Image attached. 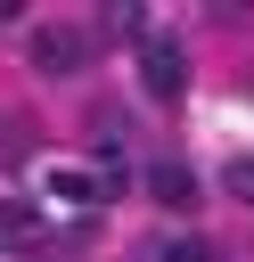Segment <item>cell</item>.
Here are the masks:
<instances>
[{
	"label": "cell",
	"mask_w": 254,
	"mask_h": 262,
	"mask_svg": "<svg viewBox=\"0 0 254 262\" xmlns=\"http://www.w3.org/2000/svg\"><path fill=\"white\" fill-rule=\"evenodd\" d=\"M139 90L164 98V106L188 90V49H180L172 33H139Z\"/></svg>",
	"instance_id": "6da1fadb"
},
{
	"label": "cell",
	"mask_w": 254,
	"mask_h": 262,
	"mask_svg": "<svg viewBox=\"0 0 254 262\" xmlns=\"http://www.w3.org/2000/svg\"><path fill=\"white\" fill-rule=\"evenodd\" d=\"M33 66H41L49 82L82 74V66H90V33H74V25H41V33H33Z\"/></svg>",
	"instance_id": "7a4b0ae2"
},
{
	"label": "cell",
	"mask_w": 254,
	"mask_h": 262,
	"mask_svg": "<svg viewBox=\"0 0 254 262\" xmlns=\"http://www.w3.org/2000/svg\"><path fill=\"white\" fill-rule=\"evenodd\" d=\"M41 188H49L57 205H74V213H90V205H98V180H90V164H49V172H41Z\"/></svg>",
	"instance_id": "3957f363"
},
{
	"label": "cell",
	"mask_w": 254,
	"mask_h": 262,
	"mask_svg": "<svg viewBox=\"0 0 254 262\" xmlns=\"http://www.w3.org/2000/svg\"><path fill=\"white\" fill-rule=\"evenodd\" d=\"M147 196L172 205V213H188V205H197V172H188V164H147Z\"/></svg>",
	"instance_id": "277c9868"
},
{
	"label": "cell",
	"mask_w": 254,
	"mask_h": 262,
	"mask_svg": "<svg viewBox=\"0 0 254 262\" xmlns=\"http://www.w3.org/2000/svg\"><path fill=\"white\" fill-rule=\"evenodd\" d=\"M90 180H98V196H123V188H131V156H123V139H98Z\"/></svg>",
	"instance_id": "5b68a950"
},
{
	"label": "cell",
	"mask_w": 254,
	"mask_h": 262,
	"mask_svg": "<svg viewBox=\"0 0 254 262\" xmlns=\"http://www.w3.org/2000/svg\"><path fill=\"white\" fill-rule=\"evenodd\" d=\"M98 33H147V8H139V0H115V8H98Z\"/></svg>",
	"instance_id": "8992f818"
},
{
	"label": "cell",
	"mask_w": 254,
	"mask_h": 262,
	"mask_svg": "<svg viewBox=\"0 0 254 262\" xmlns=\"http://www.w3.org/2000/svg\"><path fill=\"white\" fill-rule=\"evenodd\" d=\"M33 229H41V213H33V205H0V237H8V246H25Z\"/></svg>",
	"instance_id": "52a82bcc"
},
{
	"label": "cell",
	"mask_w": 254,
	"mask_h": 262,
	"mask_svg": "<svg viewBox=\"0 0 254 262\" xmlns=\"http://www.w3.org/2000/svg\"><path fill=\"white\" fill-rule=\"evenodd\" d=\"M156 262H213V246H205V237H164Z\"/></svg>",
	"instance_id": "ba28073f"
},
{
	"label": "cell",
	"mask_w": 254,
	"mask_h": 262,
	"mask_svg": "<svg viewBox=\"0 0 254 262\" xmlns=\"http://www.w3.org/2000/svg\"><path fill=\"white\" fill-rule=\"evenodd\" d=\"M25 147H33L25 123H0V164H25Z\"/></svg>",
	"instance_id": "9c48e42d"
},
{
	"label": "cell",
	"mask_w": 254,
	"mask_h": 262,
	"mask_svg": "<svg viewBox=\"0 0 254 262\" xmlns=\"http://www.w3.org/2000/svg\"><path fill=\"white\" fill-rule=\"evenodd\" d=\"M229 196H238V205H254V156H238V164H229Z\"/></svg>",
	"instance_id": "30bf717a"
}]
</instances>
